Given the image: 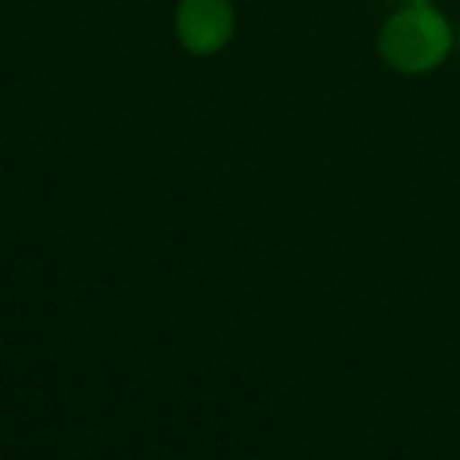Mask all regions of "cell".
I'll list each match as a JSON object with an SVG mask.
<instances>
[{
	"instance_id": "cell-4",
	"label": "cell",
	"mask_w": 460,
	"mask_h": 460,
	"mask_svg": "<svg viewBox=\"0 0 460 460\" xmlns=\"http://www.w3.org/2000/svg\"><path fill=\"white\" fill-rule=\"evenodd\" d=\"M458 38H460V30H458Z\"/></svg>"
},
{
	"instance_id": "cell-1",
	"label": "cell",
	"mask_w": 460,
	"mask_h": 460,
	"mask_svg": "<svg viewBox=\"0 0 460 460\" xmlns=\"http://www.w3.org/2000/svg\"><path fill=\"white\" fill-rule=\"evenodd\" d=\"M456 43L445 13L431 5H407L388 16L380 30L383 59L402 73H429L442 65Z\"/></svg>"
},
{
	"instance_id": "cell-2",
	"label": "cell",
	"mask_w": 460,
	"mask_h": 460,
	"mask_svg": "<svg viewBox=\"0 0 460 460\" xmlns=\"http://www.w3.org/2000/svg\"><path fill=\"white\" fill-rule=\"evenodd\" d=\"M175 32L191 54H216L234 32V8L229 0H181Z\"/></svg>"
},
{
	"instance_id": "cell-3",
	"label": "cell",
	"mask_w": 460,
	"mask_h": 460,
	"mask_svg": "<svg viewBox=\"0 0 460 460\" xmlns=\"http://www.w3.org/2000/svg\"><path fill=\"white\" fill-rule=\"evenodd\" d=\"M410 5H431V0H407Z\"/></svg>"
}]
</instances>
